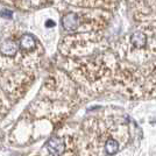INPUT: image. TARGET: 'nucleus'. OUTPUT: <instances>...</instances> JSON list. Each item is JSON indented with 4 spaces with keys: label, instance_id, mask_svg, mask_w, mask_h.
<instances>
[{
    "label": "nucleus",
    "instance_id": "obj_2",
    "mask_svg": "<svg viewBox=\"0 0 156 156\" xmlns=\"http://www.w3.org/2000/svg\"><path fill=\"white\" fill-rule=\"evenodd\" d=\"M61 64L76 84L90 91L100 92L112 84L118 59L112 48L105 44L84 57L71 58L62 56Z\"/></svg>",
    "mask_w": 156,
    "mask_h": 156
},
{
    "label": "nucleus",
    "instance_id": "obj_7",
    "mask_svg": "<svg viewBox=\"0 0 156 156\" xmlns=\"http://www.w3.org/2000/svg\"><path fill=\"white\" fill-rule=\"evenodd\" d=\"M0 1L15 8H21V9L33 8V0H0Z\"/></svg>",
    "mask_w": 156,
    "mask_h": 156
},
{
    "label": "nucleus",
    "instance_id": "obj_6",
    "mask_svg": "<svg viewBox=\"0 0 156 156\" xmlns=\"http://www.w3.org/2000/svg\"><path fill=\"white\" fill-rule=\"evenodd\" d=\"M118 0H64L69 6L82 8H100L110 11L115 7Z\"/></svg>",
    "mask_w": 156,
    "mask_h": 156
},
{
    "label": "nucleus",
    "instance_id": "obj_4",
    "mask_svg": "<svg viewBox=\"0 0 156 156\" xmlns=\"http://www.w3.org/2000/svg\"><path fill=\"white\" fill-rule=\"evenodd\" d=\"M111 19L112 13L107 9L75 7L62 15L61 25L68 34L103 33Z\"/></svg>",
    "mask_w": 156,
    "mask_h": 156
},
{
    "label": "nucleus",
    "instance_id": "obj_5",
    "mask_svg": "<svg viewBox=\"0 0 156 156\" xmlns=\"http://www.w3.org/2000/svg\"><path fill=\"white\" fill-rule=\"evenodd\" d=\"M105 46L103 33L68 34L59 42V52L64 57L78 58L91 55Z\"/></svg>",
    "mask_w": 156,
    "mask_h": 156
},
{
    "label": "nucleus",
    "instance_id": "obj_3",
    "mask_svg": "<svg viewBox=\"0 0 156 156\" xmlns=\"http://www.w3.org/2000/svg\"><path fill=\"white\" fill-rule=\"evenodd\" d=\"M118 63L139 66L156 57V22L135 28L111 46Z\"/></svg>",
    "mask_w": 156,
    "mask_h": 156
},
{
    "label": "nucleus",
    "instance_id": "obj_1",
    "mask_svg": "<svg viewBox=\"0 0 156 156\" xmlns=\"http://www.w3.org/2000/svg\"><path fill=\"white\" fill-rule=\"evenodd\" d=\"M78 137L83 156H115L129 141V125L118 113L107 111L86 119Z\"/></svg>",
    "mask_w": 156,
    "mask_h": 156
}]
</instances>
